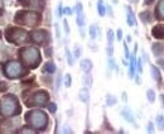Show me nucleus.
Wrapping results in <instances>:
<instances>
[{
  "mask_svg": "<svg viewBox=\"0 0 164 134\" xmlns=\"http://www.w3.org/2000/svg\"><path fill=\"white\" fill-rule=\"evenodd\" d=\"M20 113V106L18 104V100L13 95L4 96L0 100V114L4 116H12Z\"/></svg>",
  "mask_w": 164,
  "mask_h": 134,
  "instance_id": "obj_1",
  "label": "nucleus"
},
{
  "mask_svg": "<svg viewBox=\"0 0 164 134\" xmlns=\"http://www.w3.org/2000/svg\"><path fill=\"white\" fill-rule=\"evenodd\" d=\"M25 120L28 121L29 125H32L34 129H44L48 124V118L47 115L41 111V110H32L25 114Z\"/></svg>",
  "mask_w": 164,
  "mask_h": 134,
  "instance_id": "obj_2",
  "label": "nucleus"
},
{
  "mask_svg": "<svg viewBox=\"0 0 164 134\" xmlns=\"http://www.w3.org/2000/svg\"><path fill=\"white\" fill-rule=\"evenodd\" d=\"M20 57L24 64H27L30 69H36L41 63V53L36 48H23L20 51Z\"/></svg>",
  "mask_w": 164,
  "mask_h": 134,
  "instance_id": "obj_3",
  "label": "nucleus"
},
{
  "mask_svg": "<svg viewBox=\"0 0 164 134\" xmlns=\"http://www.w3.org/2000/svg\"><path fill=\"white\" fill-rule=\"evenodd\" d=\"M15 22L19 24L28 25V27H36L41 23V15L34 12L20 10L15 14Z\"/></svg>",
  "mask_w": 164,
  "mask_h": 134,
  "instance_id": "obj_4",
  "label": "nucleus"
},
{
  "mask_svg": "<svg viewBox=\"0 0 164 134\" xmlns=\"http://www.w3.org/2000/svg\"><path fill=\"white\" fill-rule=\"evenodd\" d=\"M4 74L9 79H15V77H20V76L27 75L28 71L18 61H10V62L5 63V66H4Z\"/></svg>",
  "mask_w": 164,
  "mask_h": 134,
  "instance_id": "obj_5",
  "label": "nucleus"
},
{
  "mask_svg": "<svg viewBox=\"0 0 164 134\" xmlns=\"http://www.w3.org/2000/svg\"><path fill=\"white\" fill-rule=\"evenodd\" d=\"M5 37L9 42H13V43H22L27 39L28 34L27 32L23 30V29H19V28H13V27H9L7 30H5Z\"/></svg>",
  "mask_w": 164,
  "mask_h": 134,
  "instance_id": "obj_6",
  "label": "nucleus"
},
{
  "mask_svg": "<svg viewBox=\"0 0 164 134\" xmlns=\"http://www.w3.org/2000/svg\"><path fill=\"white\" fill-rule=\"evenodd\" d=\"M48 99L49 96L46 91H38L29 99V101H25V104L28 106H43L48 103Z\"/></svg>",
  "mask_w": 164,
  "mask_h": 134,
  "instance_id": "obj_7",
  "label": "nucleus"
},
{
  "mask_svg": "<svg viewBox=\"0 0 164 134\" xmlns=\"http://www.w3.org/2000/svg\"><path fill=\"white\" fill-rule=\"evenodd\" d=\"M30 38L33 42H36L37 44H43L48 39V33L46 30L38 29V30H33L30 33Z\"/></svg>",
  "mask_w": 164,
  "mask_h": 134,
  "instance_id": "obj_8",
  "label": "nucleus"
},
{
  "mask_svg": "<svg viewBox=\"0 0 164 134\" xmlns=\"http://www.w3.org/2000/svg\"><path fill=\"white\" fill-rule=\"evenodd\" d=\"M76 13H77V24L80 27H82L85 24V14L82 12V4H77L76 5Z\"/></svg>",
  "mask_w": 164,
  "mask_h": 134,
  "instance_id": "obj_9",
  "label": "nucleus"
},
{
  "mask_svg": "<svg viewBox=\"0 0 164 134\" xmlns=\"http://www.w3.org/2000/svg\"><path fill=\"white\" fill-rule=\"evenodd\" d=\"M153 37H155L157 39H163L164 38V27L162 25H155L152 30Z\"/></svg>",
  "mask_w": 164,
  "mask_h": 134,
  "instance_id": "obj_10",
  "label": "nucleus"
},
{
  "mask_svg": "<svg viewBox=\"0 0 164 134\" xmlns=\"http://www.w3.org/2000/svg\"><path fill=\"white\" fill-rule=\"evenodd\" d=\"M80 67H81V70L85 72V74H90V71L92 70V62L90 59H82L81 63H80Z\"/></svg>",
  "mask_w": 164,
  "mask_h": 134,
  "instance_id": "obj_11",
  "label": "nucleus"
},
{
  "mask_svg": "<svg viewBox=\"0 0 164 134\" xmlns=\"http://www.w3.org/2000/svg\"><path fill=\"white\" fill-rule=\"evenodd\" d=\"M78 97H80V100H81L82 103H87L88 99H90V91H88V89H86V87L81 89L80 92H78Z\"/></svg>",
  "mask_w": 164,
  "mask_h": 134,
  "instance_id": "obj_12",
  "label": "nucleus"
},
{
  "mask_svg": "<svg viewBox=\"0 0 164 134\" xmlns=\"http://www.w3.org/2000/svg\"><path fill=\"white\" fill-rule=\"evenodd\" d=\"M126 20H127V24L129 25H135V23H137V20H135V15H134V13L131 12V9L130 8H126Z\"/></svg>",
  "mask_w": 164,
  "mask_h": 134,
  "instance_id": "obj_13",
  "label": "nucleus"
},
{
  "mask_svg": "<svg viewBox=\"0 0 164 134\" xmlns=\"http://www.w3.org/2000/svg\"><path fill=\"white\" fill-rule=\"evenodd\" d=\"M150 71H152V76H153V79L157 81V82H162V75H160V71H159V69L157 66H152V69H150Z\"/></svg>",
  "mask_w": 164,
  "mask_h": 134,
  "instance_id": "obj_14",
  "label": "nucleus"
},
{
  "mask_svg": "<svg viewBox=\"0 0 164 134\" xmlns=\"http://www.w3.org/2000/svg\"><path fill=\"white\" fill-rule=\"evenodd\" d=\"M157 18L160 20L164 19V0H160L157 7Z\"/></svg>",
  "mask_w": 164,
  "mask_h": 134,
  "instance_id": "obj_15",
  "label": "nucleus"
},
{
  "mask_svg": "<svg viewBox=\"0 0 164 134\" xmlns=\"http://www.w3.org/2000/svg\"><path fill=\"white\" fill-rule=\"evenodd\" d=\"M43 71L49 72V74H53V72L56 71V66H54V63H53V62H47V63L44 64V67H43Z\"/></svg>",
  "mask_w": 164,
  "mask_h": 134,
  "instance_id": "obj_16",
  "label": "nucleus"
},
{
  "mask_svg": "<svg viewBox=\"0 0 164 134\" xmlns=\"http://www.w3.org/2000/svg\"><path fill=\"white\" fill-rule=\"evenodd\" d=\"M135 64H137V58L133 54V56H131V58H130V76L131 77L134 76V72H135Z\"/></svg>",
  "mask_w": 164,
  "mask_h": 134,
  "instance_id": "obj_17",
  "label": "nucleus"
},
{
  "mask_svg": "<svg viewBox=\"0 0 164 134\" xmlns=\"http://www.w3.org/2000/svg\"><path fill=\"white\" fill-rule=\"evenodd\" d=\"M122 116H124L125 119H127L130 123H134V116L131 115V113L129 111V109H124V110H122Z\"/></svg>",
  "mask_w": 164,
  "mask_h": 134,
  "instance_id": "obj_18",
  "label": "nucleus"
},
{
  "mask_svg": "<svg viewBox=\"0 0 164 134\" xmlns=\"http://www.w3.org/2000/svg\"><path fill=\"white\" fill-rule=\"evenodd\" d=\"M97 10H98V14H100L101 17L105 15V7H104L102 0H98V3H97Z\"/></svg>",
  "mask_w": 164,
  "mask_h": 134,
  "instance_id": "obj_19",
  "label": "nucleus"
},
{
  "mask_svg": "<svg viewBox=\"0 0 164 134\" xmlns=\"http://www.w3.org/2000/svg\"><path fill=\"white\" fill-rule=\"evenodd\" d=\"M147 97H148V100L150 103H154L155 101V92H154V90L149 89L148 92H147Z\"/></svg>",
  "mask_w": 164,
  "mask_h": 134,
  "instance_id": "obj_20",
  "label": "nucleus"
},
{
  "mask_svg": "<svg viewBox=\"0 0 164 134\" xmlns=\"http://www.w3.org/2000/svg\"><path fill=\"white\" fill-rule=\"evenodd\" d=\"M140 18H142V20H143L144 23H149V22L152 20L150 14H149L148 12H143V13H140Z\"/></svg>",
  "mask_w": 164,
  "mask_h": 134,
  "instance_id": "obj_21",
  "label": "nucleus"
},
{
  "mask_svg": "<svg viewBox=\"0 0 164 134\" xmlns=\"http://www.w3.org/2000/svg\"><path fill=\"white\" fill-rule=\"evenodd\" d=\"M162 44H158V43H154L153 44V53L155 54V56H159L160 53H162Z\"/></svg>",
  "mask_w": 164,
  "mask_h": 134,
  "instance_id": "obj_22",
  "label": "nucleus"
},
{
  "mask_svg": "<svg viewBox=\"0 0 164 134\" xmlns=\"http://www.w3.org/2000/svg\"><path fill=\"white\" fill-rule=\"evenodd\" d=\"M157 125H158L159 129H164V116L163 115L157 116Z\"/></svg>",
  "mask_w": 164,
  "mask_h": 134,
  "instance_id": "obj_23",
  "label": "nucleus"
},
{
  "mask_svg": "<svg viewBox=\"0 0 164 134\" xmlns=\"http://www.w3.org/2000/svg\"><path fill=\"white\" fill-rule=\"evenodd\" d=\"M106 99H107V100H106V104H107L109 106H111V105H114V104L116 103V99H115L112 95H107Z\"/></svg>",
  "mask_w": 164,
  "mask_h": 134,
  "instance_id": "obj_24",
  "label": "nucleus"
},
{
  "mask_svg": "<svg viewBox=\"0 0 164 134\" xmlns=\"http://www.w3.org/2000/svg\"><path fill=\"white\" fill-rule=\"evenodd\" d=\"M107 41H109V44L112 46V42H114V32L111 29L107 30Z\"/></svg>",
  "mask_w": 164,
  "mask_h": 134,
  "instance_id": "obj_25",
  "label": "nucleus"
},
{
  "mask_svg": "<svg viewBox=\"0 0 164 134\" xmlns=\"http://www.w3.org/2000/svg\"><path fill=\"white\" fill-rule=\"evenodd\" d=\"M90 36H91V39H96V27L95 25L90 27Z\"/></svg>",
  "mask_w": 164,
  "mask_h": 134,
  "instance_id": "obj_26",
  "label": "nucleus"
},
{
  "mask_svg": "<svg viewBox=\"0 0 164 134\" xmlns=\"http://www.w3.org/2000/svg\"><path fill=\"white\" fill-rule=\"evenodd\" d=\"M64 85L67 86V87L71 86V75L70 74H67V75L64 76Z\"/></svg>",
  "mask_w": 164,
  "mask_h": 134,
  "instance_id": "obj_27",
  "label": "nucleus"
},
{
  "mask_svg": "<svg viewBox=\"0 0 164 134\" xmlns=\"http://www.w3.org/2000/svg\"><path fill=\"white\" fill-rule=\"evenodd\" d=\"M47 106H48V109H49L51 113H56V110H57V105H56L54 103H49Z\"/></svg>",
  "mask_w": 164,
  "mask_h": 134,
  "instance_id": "obj_28",
  "label": "nucleus"
},
{
  "mask_svg": "<svg viewBox=\"0 0 164 134\" xmlns=\"http://www.w3.org/2000/svg\"><path fill=\"white\" fill-rule=\"evenodd\" d=\"M66 56H67V59H68V63L72 66L73 64V59H72V56H71V53H70V51L66 48Z\"/></svg>",
  "mask_w": 164,
  "mask_h": 134,
  "instance_id": "obj_29",
  "label": "nucleus"
},
{
  "mask_svg": "<svg viewBox=\"0 0 164 134\" xmlns=\"http://www.w3.org/2000/svg\"><path fill=\"white\" fill-rule=\"evenodd\" d=\"M83 84H86V85H88V86H90V85L92 84V81H91V76H88V75H87V76H85V77H83Z\"/></svg>",
  "mask_w": 164,
  "mask_h": 134,
  "instance_id": "obj_30",
  "label": "nucleus"
},
{
  "mask_svg": "<svg viewBox=\"0 0 164 134\" xmlns=\"http://www.w3.org/2000/svg\"><path fill=\"white\" fill-rule=\"evenodd\" d=\"M7 89H8V85H7V82H4V81H0V91H7Z\"/></svg>",
  "mask_w": 164,
  "mask_h": 134,
  "instance_id": "obj_31",
  "label": "nucleus"
},
{
  "mask_svg": "<svg viewBox=\"0 0 164 134\" xmlns=\"http://www.w3.org/2000/svg\"><path fill=\"white\" fill-rule=\"evenodd\" d=\"M63 27H64V32L68 34V33H70V28H68V23H67V20H66V19L63 20Z\"/></svg>",
  "mask_w": 164,
  "mask_h": 134,
  "instance_id": "obj_32",
  "label": "nucleus"
},
{
  "mask_svg": "<svg viewBox=\"0 0 164 134\" xmlns=\"http://www.w3.org/2000/svg\"><path fill=\"white\" fill-rule=\"evenodd\" d=\"M124 52H125V57L129 58L130 54H129V49H127V44L126 43H124Z\"/></svg>",
  "mask_w": 164,
  "mask_h": 134,
  "instance_id": "obj_33",
  "label": "nucleus"
},
{
  "mask_svg": "<svg viewBox=\"0 0 164 134\" xmlns=\"http://www.w3.org/2000/svg\"><path fill=\"white\" fill-rule=\"evenodd\" d=\"M138 70H139V72H143V64H142V61H140V59L138 61Z\"/></svg>",
  "mask_w": 164,
  "mask_h": 134,
  "instance_id": "obj_34",
  "label": "nucleus"
},
{
  "mask_svg": "<svg viewBox=\"0 0 164 134\" xmlns=\"http://www.w3.org/2000/svg\"><path fill=\"white\" fill-rule=\"evenodd\" d=\"M22 133H34V130H30L29 128H23V129H22Z\"/></svg>",
  "mask_w": 164,
  "mask_h": 134,
  "instance_id": "obj_35",
  "label": "nucleus"
},
{
  "mask_svg": "<svg viewBox=\"0 0 164 134\" xmlns=\"http://www.w3.org/2000/svg\"><path fill=\"white\" fill-rule=\"evenodd\" d=\"M46 56H47V57H51V56H52V48H47V49H46Z\"/></svg>",
  "mask_w": 164,
  "mask_h": 134,
  "instance_id": "obj_36",
  "label": "nucleus"
},
{
  "mask_svg": "<svg viewBox=\"0 0 164 134\" xmlns=\"http://www.w3.org/2000/svg\"><path fill=\"white\" fill-rule=\"evenodd\" d=\"M148 131H149V133H153V131H154V128H153V124H152V123L148 124Z\"/></svg>",
  "mask_w": 164,
  "mask_h": 134,
  "instance_id": "obj_37",
  "label": "nucleus"
},
{
  "mask_svg": "<svg viewBox=\"0 0 164 134\" xmlns=\"http://www.w3.org/2000/svg\"><path fill=\"white\" fill-rule=\"evenodd\" d=\"M121 37H122V32L121 29H117V39H121Z\"/></svg>",
  "mask_w": 164,
  "mask_h": 134,
  "instance_id": "obj_38",
  "label": "nucleus"
},
{
  "mask_svg": "<svg viewBox=\"0 0 164 134\" xmlns=\"http://www.w3.org/2000/svg\"><path fill=\"white\" fill-rule=\"evenodd\" d=\"M63 12H64V14H67V15H70V14L72 13V12L70 10V8H64V10H63Z\"/></svg>",
  "mask_w": 164,
  "mask_h": 134,
  "instance_id": "obj_39",
  "label": "nucleus"
},
{
  "mask_svg": "<svg viewBox=\"0 0 164 134\" xmlns=\"http://www.w3.org/2000/svg\"><path fill=\"white\" fill-rule=\"evenodd\" d=\"M58 15H59V17L62 15V5H61V4L58 5Z\"/></svg>",
  "mask_w": 164,
  "mask_h": 134,
  "instance_id": "obj_40",
  "label": "nucleus"
},
{
  "mask_svg": "<svg viewBox=\"0 0 164 134\" xmlns=\"http://www.w3.org/2000/svg\"><path fill=\"white\" fill-rule=\"evenodd\" d=\"M107 53H109V56H111V54H112V46H110V47L107 48Z\"/></svg>",
  "mask_w": 164,
  "mask_h": 134,
  "instance_id": "obj_41",
  "label": "nucleus"
},
{
  "mask_svg": "<svg viewBox=\"0 0 164 134\" xmlns=\"http://www.w3.org/2000/svg\"><path fill=\"white\" fill-rule=\"evenodd\" d=\"M153 2H154V0H144V3H145L147 5H150Z\"/></svg>",
  "mask_w": 164,
  "mask_h": 134,
  "instance_id": "obj_42",
  "label": "nucleus"
},
{
  "mask_svg": "<svg viewBox=\"0 0 164 134\" xmlns=\"http://www.w3.org/2000/svg\"><path fill=\"white\" fill-rule=\"evenodd\" d=\"M56 32H57V37H59V28L57 24H56Z\"/></svg>",
  "mask_w": 164,
  "mask_h": 134,
  "instance_id": "obj_43",
  "label": "nucleus"
},
{
  "mask_svg": "<svg viewBox=\"0 0 164 134\" xmlns=\"http://www.w3.org/2000/svg\"><path fill=\"white\" fill-rule=\"evenodd\" d=\"M129 2H130V3H137L138 0H129Z\"/></svg>",
  "mask_w": 164,
  "mask_h": 134,
  "instance_id": "obj_44",
  "label": "nucleus"
},
{
  "mask_svg": "<svg viewBox=\"0 0 164 134\" xmlns=\"http://www.w3.org/2000/svg\"><path fill=\"white\" fill-rule=\"evenodd\" d=\"M3 14V9H0V15H2Z\"/></svg>",
  "mask_w": 164,
  "mask_h": 134,
  "instance_id": "obj_45",
  "label": "nucleus"
},
{
  "mask_svg": "<svg viewBox=\"0 0 164 134\" xmlns=\"http://www.w3.org/2000/svg\"><path fill=\"white\" fill-rule=\"evenodd\" d=\"M162 99H163V101H164V96H162Z\"/></svg>",
  "mask_w": 164,
  "mask_h": 134,
  "instance_id": "obj_46",
  "label": "nucleus"
}]
</instances>
